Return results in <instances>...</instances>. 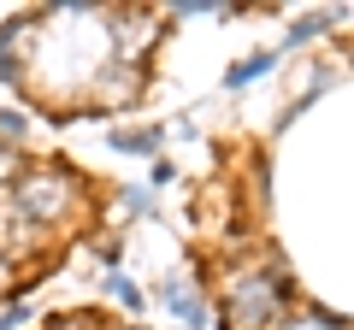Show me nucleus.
<instances>
[{
  "mask_svg": "<svg viewBox=\"0 0 354 330\" xmlns=\"http://www.w3.org/2000/svg\"><path fill=\"white\" fill-rule=\"evenodd\" d=\"M278 307H283V289H272V283H236L230 289V318H236V330H260V324H272L278 318Z\"/></svg>",
  "mask_w": 354,
  "mask_h": 330,
  "instance_id": "obj_1",
  "label": "nucleus"
},
{
  "mask_svg": "<svg viewBox=\"0 0 354 330\" xmlns=\"http://www.w3.org/2000/svg\"><path fill=\"white\" fill-rule=\"evenodd\" d=\"M65 195H71V189H65L59 171H36V177L18 183V206H24L30 218H59L65 213Z\"/></svg>",
  "mask_w": 354,
  "mask_h": 330,
  "instance_id": "obj_2",
  "label": "nucleus"
},
{
  "mask_svg": "<svg viewBox=\"0 0 354 330\" xmlns=\"http://www.w3.org/2000/svg\"><path fill=\"white\" fill-rule=\"evenodd\" d=\"M165 301L177 307V318H183V324H207V307L189 295V283H171V289H165Z\"/></svg>",
  "mask_w": 354,
  "mask_h": 330,
  "instance_id": "obj_3",
  "label": "nucleus"
},
{
  "mask_svg": "<svg viewBox=\"0 0 354 330\" xmlns=\"http://www.w3.org/2000/svg\"><path fill=\"white\" fill-rule=\"evenodd\" d=\"M18 171H24V148H6V142H0V183L18 177Z\"/></svg>",
  "mask_w": 354,
  "mask_h": 330,
  "instance_id": "obj_4",
  "label": "nucleus"
},
{
  "mask_svg": "<svg viewBox=\"0 0 354 330\" xmlns=\"http://www.w3.org/2000/svg\"><path fill=\"white\" fill-rule=\"evenodd\" d=\"M266 65H272V59H266V53H260V59H242V65H236V71H230V83H248V77H260V71H266Z\"/></svg>",
  "mask_w": 354,
  "mask_h": 330,
  "instance_id": "obj_5",
  "label": "nucleus"
},
{
  "mask_svg": "<svg viewBox=\"0 0 354 330\" xmlns=\"http://www.w3.org/2000/svg\"><path fill=\"white\" fill-rule=\"evenodd\" d=\"M0 130H6V136H18V130H24V118H18V113H0Z\"/></svg>",
  "mask_w": 354,
  "mask_h": 330,
  "instance_id": "obj_6",
  "label": "nucleus"
},
{
  "mask_svg": "<svg viewBox=\"0 0 354 330\" xmlns=\"http://www.w3.org/2000/svg\"><path fill=\"white\" fill-rule=\"evenodd\" d=\"M0 278H6V260H0Z\"/></svg>",
  "mask_w": 354,
  "mask_h": 330,
  "instance_id": "obj_7",
  "label": "nucleus"
}]
</instances>
